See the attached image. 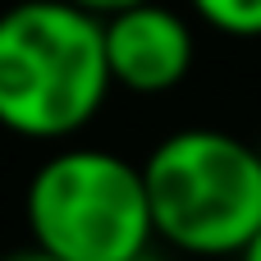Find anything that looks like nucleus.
I'll use <instances>...</instances> for the list:
<instances>
[{
    "mask_svg": "<svg viewBox=\"0 0 261 261\" xmlns=\"http://www.w3.org/2000/svg\"><path fill=\"white\" fill-rule=\"evenodd\" d=\"M239 261H261V229L252 234V239H248V248L239 252Z\"/></svg>",
    "mask_w": 261,
    "mask_h": 261,
    "instance_id": "8",
    "label": "nucleus"
},
{
    "mask_svg": "<svg viewBox=\"0 0 261 261\" xmlns=\"http://www.w3.org/2000/svg\"><path fill=\"white\" fill-rule=\"evenodd\" d=\"M0 261H64V257H55V252H46V248L28 243V248H18V252H5Z\"/></svg>",
    "mask_w": 261,
    "mask_h": 261,
    "instance_id": "7",
    "label": "nucleus"
},
{
    "mask_svg": "<svg viewBox=\"0 0 261 261\" xmlns=\"http://www.w3.org/2000/svg\"><path fill=\"white\" fill-rule=\"evenodd\" d=\"M101 18L69 0H23L0 14V128L64 142L110 96Z\"/></svg>",
    "mask_w": 261,
    "mask_h": 261,
    "instance_id": "1",
    "label": "nucleus"
},
{
    "mask_svg": "<svg viewBox=\"0 0 261 261\" xmlns=\"http://www.w3.org/2000/svg\"><path fill=\"white\" fill-rule=\"evenodd\" d=\"M69 5H78V9H87V14H96V18H110V14H119V9L147 5V0H69Z\"/></svg>",
    "mask_w": 261,
    "mask_h": 261,
    "instance_id": "6",
    "label": "nucleus"
},
{
    "mask_svg": "<svg viewBox=\"0 0 261 261\" xmlns=\"http://www.w3.org/2000/svg\"><path fill=\"white\" fill-rule=\"evenodd\" d=\"M133 261H179L174 252H156V248H147V252H138Z\"/></svg>",
    "mask_w": 261,
    "mask_h": 261,
    "instance_id": "9",
    "label": "nucleus"
},
{
    "mask_svg": "<svg viewBox=\"0 0 261 261\" xmlns=\"http://www.w3.org/2000/svg\"><path fill=\"white\" fill-rule=\"evenodd\" d=\"M101 32H106L110 83L124 92H138V96H161V92L179 87L197 55L188 18L161 0L101 18Z\"/></svg>",
    "mask_w": 261,
    "mask_h": 261,
    "instance_id": "4",
    "label": "nucleus"
},
{
    "mask_svg": "<svg viewBox=\"0 0 261 261\" xmlns=\"http://www.w3.org/2000/svg\"><path fill=\"white\" fill-rule=\"evenodd\" d=\"M156 239L184 257H239L261 229V147L179 128L142 161Z\"/></svg>",
    "mask_w": 261,
    "mask_h": 261,
    "instance_id": "2",
    "label": "nucleus"
},
{
    "mask_svg": "<svg viewBox=\"0 0 261 261\" xmlns=\"http://www.w3.org/2000/svg\"><path fill=\"white\" fill-rule=\"evenodd\" d=\"M28 234L64 261H133L151 248L142 165L106 147H64L28 179Z\"/></svg>",
    "mask_w": 261,
    "mask_h": 261,
    "instance_id": "3",
    "label": "nucleus"
},
{
    "mask_svg": "<svg viewBox=\"0 0 261 261\" xmlns=\"http://www.w3.org/2000/svg\"><path fill=\"white\" fill-rule=\"evenodd\" d=\"M193 14L225 37H261V0H188Z\"/></svg>",
    "mask_w": 261,
    "mask_h": 261,
    "instance_id": "5",
    "label": "nucleus"
}]
</instances>
